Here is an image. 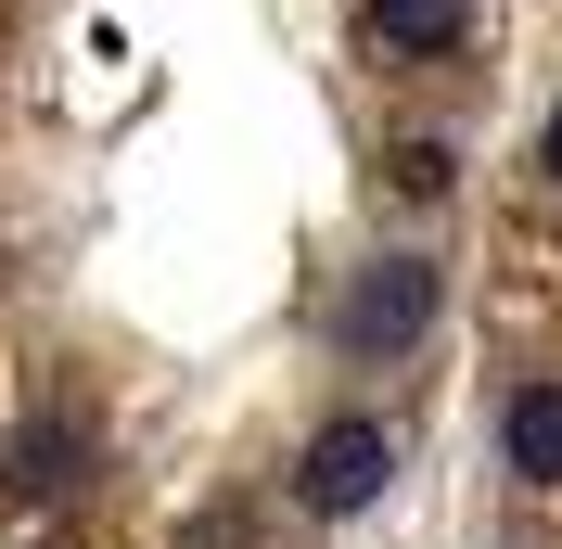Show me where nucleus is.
Here are the masks:
<instances>
[{"instance_id":"nucleus-5","label":"nucleus","mask_w":562,"mask_h":549,"mask_svg":"<svg viewBox=\"0 0 562 549\" xmlns=\"http://www.w3.org/2000/svg\"><path fill=\"white\" fill-rule=\"evenodd\" d=\"M77 460H90V435H77V422H38V435L13 447V485H38V498H65V485H77Z\"/></svg>"},{"instance_id":"nucleus-4","label":"nucleus","mask_w":562,"mask_h":549,"mask_svg":"<svg viewBox=\"0 0 562 549\" xmlns=\"http://www.w3.org/2000/svg\"><path fill=\"white\" fill-rule=\"evenodd\" d=\"M371 38L384 52H460L473 38V0H371Z\"/></svg>"},{"instance_id":"nucleus-3","label":"nucleus","mask_w":562,"mask_h":549,"mask_svg":"<svg viewBox=\"0 0 562 549\" xmlns=\"http://www.w3.org/2000/svg\"><path fill=\"white\" fill-rule=\"evenodd\" d=\"M498 460L525 485H562V383H525V396L498 410Z\"/></svg>"},{"instance_id":"nucleus-1","label":"nucleus","mask_w":562,"mask_h":549,"mask_svg":"<svg viewBox=\"0 0 562 549\" xmlns=\"http://www.w3.org/2000/svg\"><path fill=\"white\" fill-rule=\"evenodd\" d=\"M435 333V269L422 256H371V269L346 281V307H333V345L346 358H396V345Z\"/></svg>"},{"instance_id":"nucleus-6","label":"nucleus","mask_w":562,"mask_h":549,"mask_svg":"<svg viewBox=\"0 0 562 549\" xmlns=\"http://www.w3.org/2000/svg\"><path fill=\"white\" fill-rule=\"evenodd\" d=\"M537 167H550V179H562V115H550V128H537Z\"/></svg>"},{"instance_id":"nucleus-2","label":"nucleus","mask_w":562,"mask_h":549,"mask_svg":"<svg viewBox=\"0 0 562 549\" xmlns=\"http://www.w3.org/2000/svg\"><path fill=\"white\" fill-rule=\"evenodd\" d=\"M384 473H396V435H384V422H319L307 460H294V498H307L319 524H346V512L384 498Z\"/></svg>"}]
</instances>
